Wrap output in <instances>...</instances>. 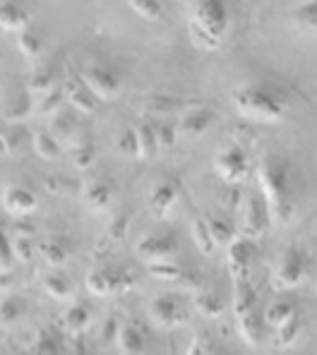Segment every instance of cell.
<instances>
[{
	"label": "cell",
	"instance_id": "ac0fdd59",
	"mask_svg": "<svg viewBox=\"0 0 317 355\" xmlns=\"http://www.w3.org/2000/svg\"><path fill=\"white\" fill-rule=\"evenodd\" d=\"M15 36H17V39H15V41H17V51L24 55V58L32 60V62L44 58V53H46V41L41 39V34L32 27V24H29L27 29L17 31Z\"/></svg>",
	"mask_w": 317,
	"mask_h": 355
},
{
	"label": "cell",
	"instance_id": "60d3db41",
	"mask_svg": "<svg viewBox=\"0 0 317 355\" xmlns=\"http://www.w3.org/2000/svg\"><path fill=\"white\" fill-rule=\"evenodd\" d=\"M298 331H300V320L293 315L289 322H284V324L277 329V346L279 348H289L291 343L298 338Z\"/></svg>",
	"mask_w": 317,
	"mask_h": 355
},
{
	"label": "cell",
	"instance_id": "f546056e",
	"mask_svg": "<svg viewBox=\"0 0 317 355\" xmlns=\"http://www.w3.org/2000/svg\"><path fill=\"white\" fill-rule=\"evenodd\" d=\"M89 322H92V315H89V310H87V305H72L63 312V324L67 327V331H72V334L85 331V329L89 327Z\"/></svg>",
	"mask_w": 317,
	"mask_h": 355
},
{
	"label": "cell",
	"instance_id": "6da1fadb",
	"mask_svg": "<svg viewBox=\"0 0 317 355\" xmlns=\"http://www.w3.org/2000/svg\"><path fill=\"white\" fill-rule=\"evenodd\" d=\"M257 185L262 190L264 209L272 226H286L293 221L298 209V192H295L293 173L289 161L277 154H264L257 166Z\"/></svg>",
	"mask_w": 317,
	"mask_h": 355
},
{
	"label": "cell",
	"instance_id": "1f68e13d",
	"mask_svg": "<svg viewBox=\"0 0 317 355\" xmlns=\"http://www.w3.org/2000/svg\"><path fill=\"white\" fill-rule=\"evenodd\" d=\"M70 156H72V166H75L77 171H87V168H92V164L96 161V149L89 139H80V142L72 147Z\"/></svg>",
	"mask_w": 317,
	"mask_h": 355
},
{
	"label": "cell",
	"instance_id": "30bf717a",
	"mask_svg": "<svg viewBox=\"0 0 317 355\" xmlns=\"http://www.w3.org/2000/svg\"><path fill=\"white\" fill-rule=\"evenodd\" d=\"M32 22V12L22 0H0V29L17 34Z\"/></svg>",
	"mask_w": 317,
	"mask_h": 355
},
{
	"label": "cell",
	"instance_id": "e575fe53",
	"mask_svg": "<svg viewBox=\"0 0 317 355\" xmlns=\"http://www.w3.org/2000/svg\"><path fill=\"white\" fill-rule=\"evenodd\" d=\"M147 271L159 281H178L183 276V269L178 264L169 262V259H161V262H147Z\"/></svg>",
	"mask_w": 317,
	"mask_h": 355
},
{
	"label": "cell",
	"instance_id": "f1b7e54d",
	"mask_svg": "<svg viewBox=\"0 0 317 355\" xmlns=\"http://www.w3.org/2000/svg\"><path fill=\"white\" fill-rule=\"evenodd\" d=\"M195 307H197L200 315L209 317V320H216V317L223 315V302L214 291H202V293H197L195 295Z\"/></svg>",
	"mask_w": 317,
	"mask_h": 355
},
{
	"label": "cell",
	"instance_id": "7dc6e473",
	"mask_svg": "<svg viewBox=\"0 0 317 355\" xmlns=\"http://www.w3.org/2000/svg\"><path fill=\"white\" fill-rule=\"evenodd\" d=\"M188 355H212L209 353V346H207V341L205 338H192V343H190V348H188Z\"/></svg>",
	"mask_w": 317,
	"mask_h": 355
},
{
	"label": "cell",
	"instance_id": "f35d334b",
	"mask_svg": "<svg viewBox=\"0 0 317 355\" xmlns=\"http://www.w3.org/2000/svg\"><path fill=\"white\" fill-rule=\"evenodd\" d=\"M34 113V98L29 96L27 92L17 94L12 98V103L8 106V116L12 120H22V118H29Z\"/></svg>",
	"mask_w": 317,
	"mask_h": 355
},
{
	"label": "cell",
	"instance_id": "cb8c5ba5",
	"mask_svg": "<svg viewBox=\"0 0 317 355\" xmlns=\"http://www.w3.org/2000/svg\"><path fill=\"white\" fill-rule=\"evenodd\" d=\"M63 103H65L63 89H53V92L44 94V96L34 98V113L41 118H53L63 111Z\"/></svg>",
	"mask_w": 317,
	"mask_h": 355
},
{
	"label": "cell",
	"instance_id": "7c38bea8",
	"mask_svg": "<svg viewBox=\"0 0 317 355\" xmlns=\"http://www.w3.org/2000/svg\"><path fill=\"white\" fill-rule=\"evenodd\" d=\"M149 317L161 329H173L185 320L180 305L171 297H154L152 305H149Z\"/></svg>",
	"mask_w": 317,
	"mask_h": 355
},
{
	"label": "cell",
	"instance_id": "9a60e30c",
	"mask_svg": "<svg viewBox=\"0 0 317 355\" xmlns=\"http://www.w3.org/2000/svg\"><path fill=\"white\" fill-rule=\"evenodd\" d=\"M212 123H214L212 111H207V108H188L183 113V118H180L178 132L185 135V137H200L212 128Z\"/></svg>",
	"mask_w": 317,
	"mask_h": 355
},
{
	"label": "cell",
	"instance_id": "5b68a950",
	"mask_svg": "<svg viewBox=\"0 0 317 355\" xmlns=\"http://www.w3.org/2000/svg\"><path fill=\"white\" fill-rule=\"evenodd\" d=\"M214 168L223 182L238 185L250 173V161H248V154L241 147H226L214 156Z\"/></svg>",
	"mask_w": 317,
	"mask_h": 355
},
{
	"label": "cell",
	"instance_id": "f6af8a7d",
	"mask_svg": "<svg viewBox=\"0 0 317 355\" xmlns=\"http://www.w3.org/2000/svg\"><path fill=\"white\" fill-rule=\"evenodd\" d=\"M12 257L19 259V262H29V259L34 257V245L32 240L27 238H17L12 243Z\"/></svg>",
	"mask_w": 317,
	"mask_h": 355
},
{
	"label": "cell",
	"instance_id": "44dd1931",
	"mask_svg": "<svg viewBox=\"0 0 317 355\" xmlns=\"http://www.w3.org/2000/svg\"><path fill=\"white\" fill-rule=\"evenodd\" d=\"M142 113L147 116H173L183 108V103L173 96H161V94H154V96H147L142 103H139Z\"/></svg>",
	"mask_w": 317,
	"mask_h": 355
},
{
	"label": "cell",
	"instance_id": "d6986e66",
	"mask_svg": "<svg viewBox=\"0 0 317 355\" xmlns=\"http://www.w3.org/2000/svg\"><path fill=\"white\" fill-rule=\"evenodd\" d=\"M32 149L44 161H58L63 156V144L51 135V130H36L32 135Z\"/></svg>",
	"mask_w": 317,
	"mask_h": 355
},
{
	"label": "cell",
	"instance_id": "4fadbf2b",
	"mask_svg": "<svg viewBox=\"0 0 317 355\" xmlns=\"http://www.w3.org/2000/svg\"><path fill=\"white\" fill-rule=\"evenodd\" d=\"M63 94H65V101L75 108L77 113L82 116H94L96 108H98V101L89 94V89L82 85V80H67L65 87H63Z\"/></svg>",
	"mask_w": 317,
	"mask_h": 355
},
{
	"label": "cell",
	"instance_id": "484cf974",
	"mask_svg": "<svg viewBox=\"0 0 317 355\" xmlns=\"http://www.w3.org/2000/svg\"><path fill=\"white\" fill-rule=\"evenodd\" d=\"M238 331L250 346H259V341H262V320H259L257 312L250 310L243 317H238Z\"/></svg>",
	"mask_w": 317,
	"mask_h": 355
},
{
	"label": "cell",
	"instance_id": "5bb4252c",
	"mask_svg": "<svg viewBox=\"0 0 317 355\" xmlns=\"http://www.w3.org/2000/svg\"><path fill=\"white\" fill-rule=\"evenodd\" d=\"M175 252V243L166 236H144L137 243V254L144 262H161Z\"/></svg>",
	"mask_w": 317,
	"mask_h": 355
},
{
	"label": "cell",
	"instance_id": "74e56055",
	"mask_svg": "<svg viewBox=\"0 0 317 355\" xmlns=\"http://www.w3.org/2000/svg\"><path fill=\"white\" fill-rule=\"evenodd\" d=\"M22 320V302L17 297H5L0 300V324L12 327Z\"/></svg>",
	"mask_w": 317,
	"mask_h": 355
},
{
	"label": "cell",
	"instance_id": "d6a6232c",
	"mask_svg": "<svg viewBox=\"0 0 317 355\" xmlns=\"http://www.w3.org/2000/svg\"><path fill=\"white\" fill-rule=\"evenodd\" d=\"M41 257H44V262L49 266H63L67 262V250L63 243H58V240H49V243H44L39 248Z\"/></svg>",
	"mask_w": 317,
	"mask_h": 355
},
{
	"label": "cell",
	"instance_id": "8992f818",
	"mask_svg": "<svg viewBox=\"0 0 317 355\" xmlns=\"http://www.w3.org/2000/svg\"><path fill=\"white\" fill-rule=\"evenodd\" d=\"M305 276V257L295 248H289L279 257V264L274 269V288L277 291H289L303 281Z\"/></svg>",
	"mask_w": 317,
	"mask_h": 355
},
{
	"label": "cell",
	"instance_id": "bcb514c9",
	"mask_svg": "<svg viewBox=\"0 0 317 355\" xmlns=\"http://www.w3.org/2000/svg\"><path fill=\"white\" fill-rule=\"evenodd\" d=\"M15 132H10V130H0V159H5V156H10L15 151Z\"/></svg>",
	"mask_w": 317,
	"mask_h": 355
},
{
	"label": "cell",
	"instance_id": "e0dca14e",
	"mask_svg": "<svg viewBox=\"0 0 317 355\" xmlns=\"http://www.w3.org/2000/svg\"><path fill=\"white\" fill-rule=\"evenodd\" d=\"M82 200H85V205L89 207L92 211H103V209L111 207L113 190H111V185L103 180H89L82 187Z\"/></svg>",
	"mask_w": 317,
	"mask_h": 355
},
{
	"label": "cell",
	"instance_id": "4316f807",
	"mask_svg": "<svg viewBox=\"0 0 317 355\" xmlns=\"http://www.w3.org/2000/svg\"><path fill=\"white\" fill-rule=\"evenodd\" d=\"M44 291L55 300H65V297L72 295V284L63 271H49L44 276Z\"/></svg>",
	"mask_w": 317,
	"mask_h": 355
},
{
	"label": "cell",
	"instance_id": "ba28073f",
	"mask_svg": "<svg viewBox=\"0 0 317 355\" xmlns=\"http://www.w3.org/2000/svg\"><path fill=\"white\" fill-rule=\"evenodd\" d=\"M250 262H252V243L248 238H233L226 245V264L231 271L233 284H241L250 274Z\"/></svg>",
	"mask_w": 317,
	"mask_h": 355
},
{
	"label": "cell",
	"instance_id": "7402d4cb",
	"mask_svg": "<svg viewBox=\"0 0 317 355\" xmlns=\"http://www.w3.org/2000/svg\"><path fill=\"white\" fill-rule=\"evenodd\" d=\"M116 343H118V348H121L123 355H139V353L144 351V338H142V334H139V329H135L132 324L118 327Z\"/></svg>",
	"mask_w": 317,
	"mask_h": 355
},
{
	"label": "cell",
	"instance_id": "ab89813d",
	"mask_svg": "<svg viewBox=\"0 0 317 355\" xmlns=\"http://www.w3.org/2000/svg\"><path fill=\"white\" fill-rule=\"evenodd\" d=\"M293 19H295V24H300L303 29L317 31V0H308V3L300 5L293 12Z\"/></svg>",
	"mask_w": 317,
	"mask_h": 355
},
{
	"label": "cell",
	"instance_id": "ffe728a7",
	"mask_svg": "<svg viewBox=\"0 0 317 355\" xmlns=\"http://www.w3.org/2000/svg\"><path fill=\"white\" fill-rule=\"evenodd\" d=\"M51 135H55V139H58L60 144H70V147H75L77 144V135H80V125H77L75 116H70V113L60 111L58 116L51 118Z\"/></svg>",
	"mask_w": 317,
	"mask_h": 355
},
{
	"label": "cell",
	"instance_id": "836d02e7",
	"mask_svg": "<svg viewBox=\"0 0 317 355\" xmlns=\"http://www.w3.org/2000/svg\"><path fill=\"white\" fill-rule=\"evenodd\" d=\"M192 240H195L197 250H200L202 254H212L214 252V240L209 236V228H207V221L205 218H195L192 221Z\"/></svg>",
	"mask_w": 317,
	"mask_h": 355
},
{
	"label": "cell",
	"instance_id": "3957f363",
	"mask_svg": "<svg viewBox=\"0 0 317 355\" xmlns=\"http://www.w3.org/2000/svg\"><path fill=\"white\" fill-rule=\"evenodd\" d=\"M231 103L236 108V113L246 120L252 123H279L286 116V106L279 98V94H274L267 87H257V85H248L233 92Z\"/></svg>",
	"mask_w": 317,
	"mask_h": 355
},
{
	"label": "cell",
	"instance_id": "8fae6325",
	"mask_svg": "<svg viewBox=\"0 0 317 355\" xmlns=\"http://www.w3.org/2000/svg\"><path fill=\"white\" fill-rule=\"evenodd\" d=\"M126 286H130V279L111 269H94L87 276V288L94 295H111L116 291H123Z\"/></svg>",
	"mask_w": 317,
	"mask_h": 355
},
{
	"label": "cell",
	"instance_id": "c3c4849f",
	"mask_svg": "<svg viewBox=\"0 0 317 355\" xmlns=\"http://www.w3.org/2000/svg\"><path fill=\"white\" fill-rule=\"evenodd\" d=\"M116 334H118V322L116 320H106V324H103V341H106V343L116 341Z\"/></svg>",
	"mask_w": 317,
	"mask_h": 355
},
{
	"label": "cell",
	"instance_id": "d590c367",
	"mask_svg": "<svg viewBox=\"0 0 317 355\" xmlns=\"http://www.w3.org/2000/svg\"><path fill=\"white\" fill-rule=\"evenodd\" d=\"M293 315H295V312H293V305H291V302H274V305H269L267 312H264V322H267L269 327L279 329L284 322H289Z\"/></svg>",
	"mask_w": 317,
	"mask_h": 355
},
{
	"label": "cell",
	"instance_id": "7bdbcfd3",
	"mask_svg": "<svg viewBox=\"0 0 317 355\" xmlns=\"http://www.w3.org/2000/svg\"><path fill=\"white\" fill-rule=\"evenodd\" d=\"M118 154L126 156V159H137V135H135V128L126 130L118 137Z\"/></svg>",
	"mask_w": 317,
	"mask_h": 355
},
{
	"label": "cell",
	"instance_id": "2e32d148",
	"mask_svg": "<svg viewBox=\"0 0 317 355\" xmlns=\"http://www.w3.org/2000/svg\"><path fill=\"white\" fill-rule=\"evenodd\" d=\"M175 200H178V190H175L173 182H157V185L149 190V209H152L154 216L164 218L166 214L173 209Z\"/></svg>",
	"mask_w": 317,
	"mask_h": 355
},
{
	"label": "cell",
	"instance_id": "7a4b0ae2",
	"mask_svg": "<svg viewBox=\"0 0 317 355\" xmlns=\"http://www.w3.org/2000/svg\"><path fill=\"white\" fill-rule=\"evenodd\" d=\"M228 3L226 0H197L190 17V39L197 49L216 51L228 34Z\"/></svg>",
	"mask_w": 317,
	"mask_h": 355
},
{
	"label": "cell",
	"instance_id": "4dcf8cb0",
	"mask_svg": "<svg viewBox=\"0 0 317 355\" xmlns=\"http://www.w3.org/2000/svg\"><path fill=\"white\" fill-rule=\"evenodd\" d=\"M128 5L137 17L147 19V22H159V19L164 17V5H161V0H128Z\"/></svg>",
	"mask_w": 317,
	"mask_h": 355
},
{
	"label": "cell",
	"instance_id": "ee69618b",
	"mask_svg": "<svg viewBox=\"0 0 317 355\" xmlns=\"http://www.w3.org/2000/svg\"><path fill=\"white\" fill-rule=\"evenodd\" d=\"M12 243L8 240V236H5V231L0 228V271H10L12 269Z\"/></svg>",
	"mask_w": 317,
	"mask_h": 355
},
{
	"label": "cell",
	"instance_id": "52a82bcc",
	"mask_svg": "<svg viewBox=\"0 0 317 355\" xmlns=\"http://www.w3.org/2000/svg\"><path fill=\"white\" fill-rule=\"evenodd\" d=\"M267 209L262 205V197L257 192H248L243 197V216H241V238L255 240L264 233V226H267Z\"/></svg>",
	"mask_w": 317,
	"mask_h": 355
},
{
	"label": "cell",
	"instance_id": "603a6c76",
	"mask_svg": "<svg viewBox=\"0 0 317 355\" xmlns=\"http://www.w3.org/2000/svg\"><path fill=\"white\" fill-rule=\"evenodd\" d=\"M137 135V159H154L159 154V144H157V132H154L152 123H142L135 128Z\"/></svg>",
	"mask_w": 317,
	"mask_h": 355
},
{
	"label": "cell",
	"instance_id": "83f0119b",
	"mask_svg": "<svg viewBox=\"0 0 317 355\" xmlns=\"http://www.w3.org/2000/svg\"><path fill=\"white\" fill-rule=\"evenodd\" d=\"M53 89H58L55 87V80H53V75H51V70H34L32 75H29V80H27V89L24 92L29 94L32 98H39V96H44V94H49V92H53Z\"/></svg>",
	"mask_w": 317,
	"mask_h": 355
},
{
	"label": "cell",
	"instance_id": "b9f144b4",
	"mask_svg": "<svg viewBox=\"0 0 317 355\" xmlns=\"http://www.w3.org/2000/svg\"><path fill=\"white\" fill-rule=\"evenodd\" d=\"M154 132H157V144H159V151L161 149H173L175 139H178V130L169 123H161V125H154Z\"/></svg>",
	"mask_w": 317,
	"mask_h": 355
},
{
	"label": "cell",
	"instance_id": "9c48e42d",
	"mask_svg": "<svg viewBox=\"0 0 317 355\" xmlns=\"http://www.w3.org/2000/svg\"><path fill=\"white\" fill-rule=\"evenodd\" d=\"M3 207L12 216H29L39 207V197L24 185H8L3 192Z\"/></svg>",
	"mask_w": 317,
	"mask_h": 355
},
{
	"label": "cell",
	"instance_id": "681fc988",
	"mask_svg": "<svg viewBox=\"0 0 317 355\" xmlns=\"http://www.w3.org/2000/svg\"><path fill=\"white\" fill-rule=\"evenodd\" d=\"M126 226H128V218H121V221H116L111 226V236L116 240H121L123 236H126Z\"/></svg>",
	"mask_w": 317,
	"mask_h": 355
},
{
	"label": "cell",
	"instance_id": "277c9868",
	"mask_svg": "<svg viewBox=\"0 0 317 355\" xmlns=\"http://www.w3.org/2000/svg\"><path fill=\"white\" fill-rule=\"evenodd\" d=\"M82 85L89 89L96 101H113L121 96L123 80L113 67L108 65H89L82 72Z\"/></svg>",
	"mask_w": 317,
	"mask_h": 355
},
{
	"label": "cell",
	"instance_id": "8d00e7d4",
	"mask_svg": "<svg viewBox=\"0 0 317 355\" xmlns=\"http://www.w3.org/2000/svg\"><path fill=\"white\" fill-rule=\"evenodd\" d=\"M207 228H209V236L214 240V245H228L233 240V228L231 223H226L223 218L216 216H207Z\"/></svg>",
	"mask_w": 317,
	"mask_h": 355
},
{
	"label": "cell",
	"instance_id": "d4e9b609",
	"mask_svg": "<svg viewBox=\"0 0 317 355\" xmlns=\"http://www.w3.org/2000/svg\"><path fill=\"white\" fill-rule=\"evenodd\" d=\"M233 286H236V291H233V312H236V317H243L246 312L255 310V305H257V293L250 288V281L248 279Z\"/></svg>",
	"mask_w": 317,
	"mask_h": 355
}]
</instances>
